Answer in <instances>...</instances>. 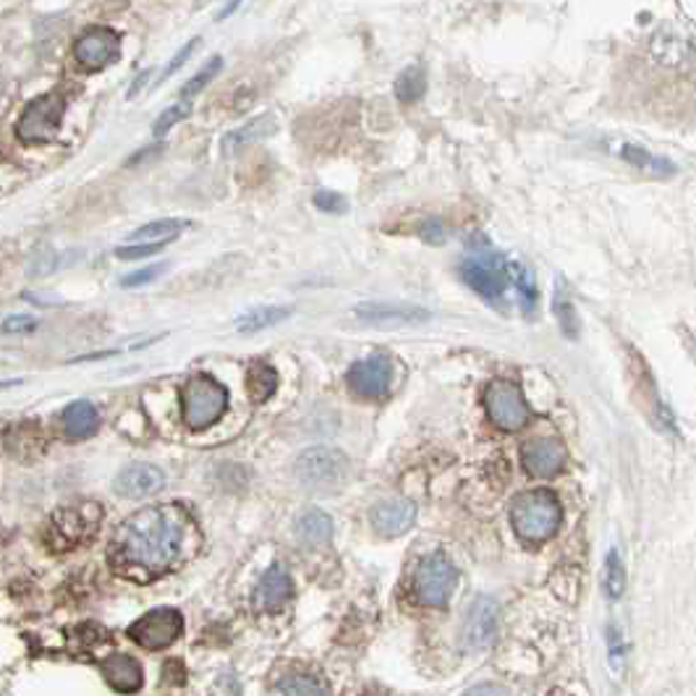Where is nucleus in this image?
Returning <instances> with one entry per match:
<instances>
[{
    "mask_svg": "<svg viewBox=\"0 0 696 696\" xmlns=\"http://www.w3.org/2000/svg\"><path fill=\"white\" fill-rule=\"evenodd\" d=\"M61 425L63 435H66L68 440L79 442L93 438L97 432V427H100V414H97V409L89 400H74V404H68L66 409H63Z\"/></svg>",
    "mask_w": 696,
    "mask_h": 696,
    "instance_id": "nucleus-21",
    "label": "nucleus"
},
{
    "mask_svg": "<svg viewBox=\"0 0 696 696\" xmlns=\"http://www.w3.org/2000/svg\"><path fill=\"white\" fill-rule=\"evenodd\" d=\"M293 474L309 490H335L346 482L349 459L339 448L314 446L299 456Z\"/></svg>",
    "mask_w": 696,
    "mask_h": 696,
    "instance_id": "nucleus-4",
    "label": "nucleus"
},
{
    "mask_svg": "<svg viewBox=\"0 0 696 696\" xmlns=\"http://www.w3.org/2000/svg\"><path fill=\"white\" fill-rule=\"evenodd\" d=\"M623 587H625V571L621 564V555L613 550L608 555V560H604V589H608V595L615 600V597L623 595Z\"/></svg>",
    "mask_w": 696,
    "mask_h": 696,
    "instance_id": "nucleus-32",
    "label": "nucleus"
},
{
    "mask_svg": "<svg viewBox=\"0 0 696 696\" xmlns=\"http://www.w3.org/2000/svg\"><path fill=\"white\" fill-rule=\"evenodd\" d=\"M288 318H291V307H257V309H249V312H244L242 318L236 320V328L242 330V333L251 335V333H259V330L276 328L278 322H283Z\"/></svg>",
    "mask_w": 696,
    "mask_h": 696,
    "instance_id": "nucleus-24",
    "label": "nucleus"
},
{
    "mask_svg": "<svg viewBox=\"0 0 696 696\" xmlns=\"http://www.w3.org/2000/svg\"><path fill=\"white\" fill-rule=\"evenodd\" d=\"M291 595H293L291 574H288L283 566H272V568H267L265 576L257 583L255 604L259 610H267V613H276V610H280L288 600H291Z\"/></svg>",
    "mask_w": 696,
    "mask_h": 696,
    "instance_id": "nucleus-19",
    "label": "nucleus"
},
{
    "mask_svg": "<svg viewBox=\"0 0 696 696\" xmlns=\"http://www.w3.org/2000/svg\"><path fill=\"white\" fill-rule=\"evenodd\" d=\"M189 114H192V103H175V105H171V108L163 110L158 121H154L152 133H154V137H165V133L171 131L175 124L184 121Z\"/></svg>",
    "mask_w": 696,
    "mask_h": 696,
    "instance_id": "nucleus-33",
    "label": "nucleus"
},
{
    "mask_svg": "<svg viewBox=\"0 0 696 696\" xmlns=\"http://www.w3.org/2000/svg\"><path fill=\"white\" fill-rule=\"evenodd\" d=\"M297 537L309 547H322L333 539V518L325 511L309 508L299 516Z\"/></svg>",
    "mask_w": 696,
    "mask_h": 696,
    "instance_id": "nucleus-23",
    "label": "nucleus"
},
{
    "mask_svg": "<svg viewBox=\"0 0 696 696\" xmlns=\"http://www.w3.org/2000/svg\"><path fill=\"white\" fill-rule=\"evenodd\" d=\"M568 461L566 446L558 438H537L524 442L522 448V463L526 474L537 477V480H550L560 474Z\"/></svg>",
    "mask_w": 696,
    "mask_h": 696,
    "instance_id": "nucleus-14",
    "label": "nucleus"
},
{
    "mask_svg": "<svg viewBox=\"0 0 696 696\" xmlns=\"http://www.w3.org/2000/svg\"><path fill=\"white\" fill-rule=\"evenodd\" d=\"M560 511L558 497L550 490H529L522 492L511 505V524L524 543H545L558 532Z\"/></svg>",
    "mask_w": 696,
    "mask_h": 696,
    "instance_id": "nucleus-2",
    "label": "nucleus"
},
{
    "mask_svg": "<svg viewBox=\"0 0 696 696\" xmlns=\"http://www.w3.org/2000/svg\"><path fill=\"white\" fill-rule=\"evenodd\" d=\"M165 244H124L116 249L118 259H142V257H152L163 249Z\"/></svg>",
    "mask_w": 696,
    "mask_h": 696,
    "instance_id": "nucleus-35",
    "label": "nucleus"
},
{
    "mask_svg": "<svg viewBox=\"0 0 696 696\" xmlns=\"http://www.w3.org/2000/svg\"><path fill=\"white\" fill-rule=\"evenodd\" d=\"M196 45H200V38L189 40V42H186V45H184V47H181V51L173 55V61H171V63H168V66H165V72H163V76H160V82H165V79H168V76H173L175 72H179V68H181V66H184V63H186V58H189V55H192V53L196 51ZM160 82H158V84H160Z\"/></svg>",
    "mask_w": 696,
    "mask_h": 696,
    "instance_id": "nucleus-38",
    "label": "nucleus"
},
{
    "mask_svg": "<svg viewBox=\"0 0 696 696\" xmlns=\"http://www.w3.org/2000/svg\"><path fill=\"white\" fill-rule=\"evenodd\" d=\"M228 409L226 385L210 375H192L181 388V417L189 430H207Z\"/></svg>",
    "mask_w": 696,
    "mask_h": 696,
    "instance_id": "nucleus-3",
    "label": "nucleus"
},
{
    "mask_svg": "<svg viewBox=\"0 0 696 696\" xmlns=\"http://www.w3.org/2000/svg\"><path fill=\"white\" fill-rule=\"evenodd\" d=\"M63 114H66V100L58 93H47L34 97V100L21 110L17 121V137L26 144H45L58 133Z\"/></svg>",
    "mask_w": 696,
    "mask_h": 696,
    "instance_id": "nucleus-5",
    "label": "nucleus"
},
{
    "mask_svg": "<svg viewBox=\"0 0 696 696\" xmlns=\"http://www.w3.org/2000/svg\"><path fill=\"white\" fill-rule=\"evenodd\" d=\"M165 270V265H152V267H144L142 272H133V276H126L121 283L126 286V288H133V286H144V283H150V280H154L160 276V272Z\"/></svg>",
    "mask_w": 696,
    "mask_h": 696,
    "instance_id": "nucleus-39",
    "label": "nucleus"
},
{
    "mask_svg": "<svg viewBox=\"0 0 696 696\" xmlns=\"http://www.w3.org/2000/svg\"><path fill=\"white\" fill-rule=\"evenodd\" d=\"M459 571L442 553H432L421 560L417 574H414V592H417L421 604L430 608H442L451 600Z\"/></svg>",
    "mask_w": 696,
    "mask_h": 696,
    "instance_id": "nucleus-8",
    "label": "nucleus"
},
{
    "mask_svg": "<svg viewBox=\"0 0 696 696\" xmlns=\"http://www.w3.org/2000/svg\"><path fill=\"white\" fill-rule=\"evenodd\" d=\"M184 221H158L142 226L129 236V244H171L184 231Z\"/></svg>",
    "mask_w": 696,
    "mask_h": 696,
    "instance_id": "nucleus-28",
    "label": "nucleus"
},
{
    "mask_svg": "<svg viewBox=\"0 0 696 696\" xmlns=\"http://www.w3.org/2000/svg\"><path fill=\"white\" fill-rule=\"evenodd\" d=\"M631 377H634V383H636V393L642 396V406H644L646 417L655 421L657 430L676 435V419H673V414L667 411L663 400H660L655 377H652V372L646 370L644 358L639 356L636 351H631Z\"/></svg>",
    "mask_w": 696,
    "mask_h": 696,
    "instance_id": "nucleus-15",
    "label": "nucleus"
},
{
    "mask_svg": "<svg viewBox=\"0 0 696 696\" xmlns=\"http://www.w3.org/2000/svg\"><path fill=\"white\" fill-rule=\"evenodd\" d=\"M181 631H184V618L179 610L158 608L139 618L137 623H131L129 636L131 642L144 646V650H163L181 636Z\"/></svg>",
    "mask_w": 696,
    "mask_h": 696,
    "instance_id": "nucleus-10",
    "label": "nucleus"
},
{
    "mask_svg": "<svg viewBox=\"0 0 696 696\" xmlns=\"http://www.w3.org/2000/svg\"><path fill=\"white\" fill-rule=\"evenodd\" d=\"M615 147H610L618 158L625 160L629 165L639 168V171L650 173V175H657V179H667V175H673L678 171L676 165L671 163L667 158H660V154H652L650 150H644V147L639 144H631V142H613Z\"/></svg>",
    "mask_w": 696,
    "mask_h": 696,
    "instance_id": "nucleus-22",
    "label": "nucleus"
},
{
    "mask_svg": "<svg viewBox=\"0 0 696 696\" xmlns=\"http://www.w3.org/2000/svg\"><path fill=\"white\" fill-rule=\"evenodd\" d=\"M165 488V474L163 469H158L154 463H129L116 474L114 490L121 497L129 501H142V497L158 495Z\"/></svg>",
    "mask_w": 696,
    "mask_h": 696,
    "instance_id": "nucleus-16",
    "label": "nucleus"
},
{
    "mask_svg": "<svg viewBox=\"0 0 696 696\" xmlns=\"http://www.w3.org/2000/svg\"><path fill=\"white\" fill-rule=\"evenodd\" d=\"M103 676L110 684V688H116V692H121V694L139 692L144 684L142 665L129 655H110L103 663Z\"/></svg>",
    "mask_w": 696,
    "mask_h": 696,
    "instance_id": "nucleus-20",
    "label": "nucleus"
},
{
    "mask_svg": "<svg viewBox=\"0 0 696 696\" xmlns=\"http://www.w3.org/2000/svg\"><path fill=\"white\" fill-rule=\"evenodd\" d=\"M372 529H375L379 537H400L406 534L417 522V505L411 501H404V497H396V501H383L377 503L370 513Z\"/></svg>",
    "mask_w": 696,
    "mask_h": 696,
    "instance_id": "nucleus-17",
    "label": "nucleus"
},
{
    "mask_svg": "<svg viewBox=\"0 0 696 696\" xmlns=\"http://www.w3.org/2000/svg\"><path fill=\"white\" fill-rule=\"evenodd\" d=\"M278 390V372L270 367V364H251L249 375H246V393H249L251 400H267L272 393Z\"/></svg>",
    "mask_w": 696,
    "mask_h": 696,
    "instance_id": "nucleus-26",
    "label": "nucleus"
},
{
    "mask_svg": "<svg viewBox=\"0 0 696 696\" xmlns=\"http://www.w3.org/2000/svg\"><path fill=\"white\" fill-rule=\"evenodd\" d=\"M194 534V518L184 505H147L118 526L108 558L126 579L152 581L171 574L186 558Z\"/></svg>",
    "mask_w": 696,
    "mask_h": 696,
    "instance_id": "nucleus-1",
    "label": "nucleus"
},
{
    "mask_svg": "<svg viewBox=\"0 0 696 696\" xmlns=\"http://www.w3.org/2000/svg\"><path fill=\"white\" fill-rule=\"evenodd\" d=\"M100 508L95 503H82L74 508H63L51 518V529L47 539L55 550H72V547L87 543L95 537L97 526H100Z\"/></svg>",
    "mask_w": 696,
    "mask_h": 696,
    "instance_id": "nucleus-7",
    "label": "nucleus"
},
{
    "mask_svg": "<svg viewBox=\"0 0 696 696\" xmlns=\"http://www.w3.org/2000/svg\"><path fill=\"white\" fill-rule=\"evenodd\" d=\"M461 276L484 299H501L505 291V263L497 255H474L463 259Z\"/></svg>",
    "mask_w": 696,
    "mask_h": 696,
    "instance_id": "nucleus-12",
    "label": "nucleus"
},
{
    "mask_svg": "<svg viewBox=\"0 0 696 696\" xmlns=\"http://www.w3.org/2000/svg\"><path fill=\"white\" fill-rule=\"evenodd\" d=\"M425 93H427V74L419 63L404 68V72L396 76V97L400 103H419L421 97H425Z\"/></svg>",
    "mask_w": 696,
    "mask_h": 696,
    "instance_id": "nucleus-27",
    "label": "nucleus"
},
{
    "mask_svg": "<svg viewBox=\"0 0 696 696\" xmlns=\"http://www.w3.org/2000/svg\"><path fill=\"white\" fill-rule=\"evenodd\" d=\"M221 68H223V58H217V55H215V58H210L207 66L202 68L200 74H194L192 79H189V82L184 84V89H181V103H189L194 95H200L202 89H205L207 84L215 79Z\"/></svg>",
    "mask_w": 696,
    "mask_h": 696,
    "instance_id": "nucleus-31",
    "label": "nucleus"
},
{
    "mask_svg": "<svg viewBox=\"0 0 696 696\" xmlns=\"http://www.w3.org/2000/svg\"><path fill=\"white\" fill-rule=\"evenodd\" d=\"M555 318H558L560 328H564V333L568 335V339H574L576 333H579V320H576V309L568 299L560 297L558 301H555Z\"/></svg>",
    "mask_w": 696,
    "mask_h": 696,
    "instance_id": "nucleus-34",
    "label": "nucleus"
},
{
    "mask_svg": "<svg viewBox=\"0 0 696 696\" xmlns=\"http://www.w3.org/2000/svg\"><path fill=\"white\" fill-rule=\"evenodd\" d=\"M280 696H328V688L314 676H288L280 684Z\"/></svg>",
    "mask_w": 696,
    "mask_h": 696,
    "instance_id": "nucleus-30",
    "label": "nucleus"
},
{
    "mask_svg": "<svg viewBox=\"0 0 696 696\" xmlns=\"http://www.w3.org/2000/svg\"><path fill=\"white\" fill-rule=\"evenodd\" d=\"M356 318L370 322V325H419L432 318L427 309L411 307V304H383V301H367L358 304Z\"/></svg>",
    "mask_w": 696,
    "mask_h": 696,
    "instance_id": "nucleus-18",
    "label": "nucleus"
},
{
    "mask_svg": "<svg viewBox=\"0 0 696 696\" xmlns=\"http://www.w3.org/2000/svg\"><path fill=\"white\" fill-rule=\"evenodd\" d=\"M390 372L393 364L385 354H375L356 362L349 370V388L356 393L358 398L367 400H383L390 393Z\"/></svg>",
    "mask_w": 696,
    "mask_h": 696,
    "instance_id": "nucleus-11",
    "label": "nucleus"
},
{
    "mask_svg": "<svg viewBox=\"0 0 696 696\" xmlns=\"http://www.w3.org/2000/svg\"><path fill=\"white\" fill-rule=\"evenodd\" d=\"M484 409H488L492 425L501 427L505 432L524 430L532 417L522 388L508 383V379H492L488 388H484Z\"/></svg>",
    "mask_w": 696,
    "mask_h": 696,
    "instance_id": "nucleus-6",
    "label": "nucleus"
},
{
    "mask_svg": "<svg viewBox=\"0 0 696 696\" xmlns=\"http://www.w3.org/2000/svg\"><path fill=\"white\" fill-rule=\"evenodd\" d=\"M121 55V38L110 26H89L74 42V58L84 72H103Z\"/></svg>",
    "mask_w": 696,
    "mask_h": 696,
    "instance_id": "nucleus-9",
    "label": "nucleus"
},
{
    "mask_svg": "<svg viewBox=\"0 0 696 696\" xmlns=\"http://www.w3.org/2000/svg\"><path fill=\"white\" fill-rule=\"evenodd\" d=\"M0 330H3L6 335L34 333V330H38V320H34L32 314H13V318L3 320V325H0Z\"/></svg>",
    "mask_w": 696,
    "mask_h": 696,
    "instance_id": "nucleus-36",
    "label": "nucleus"
},
{
    "mask_svg": "<svg viewBox=\"0 0 696 696\" xmlns=\"http://www.w3.org/2000/svg\"><path fill=\"white\" fill-rule=\"evenodd\" d=\"M314 205H318L322 213H346L349 210L346 200L335 192H318L314 194Z\"/></svg>",
    "mask_w": 696,
    "mask_h": 696,
    "instance_id": "nucleus-37",
    "label": "nucleus"
},
{
    "mask_svg": "<svg viewBox=\"0 0 696 696\" xmlns=\"http://www.w3.org/2000/svg\"><path fill=\"white\" fill-rule=\"evenodd\" d=\"M272 131H276V118H272V116L255 118V121L244 124L242 129L231 131L228 137L223 139V150H226V152H236V150H242V147H246V144L259 142V139L270 137Z\"/></svg>",
    "mask_w": 696,
    "mask_h": 696,
    "instance_id": "nucleus-25",
    "label": "nucleus"
},
{
    "mask_svg": "<svg viewBox=\"0 0 696 696\" xmlns=\"http://www.w3.org/2000/svg\"><path fill=\"white\" fill-rule=\"evenodd\" d=\"M497 625H501V610L492 597L482 595L469 604L467 621H463V642L471 650H484L495 642Z\"/></svg>",
    "mask_w": 696,
    "mask_h": 696,
    "instance_id": "nucleus-13",
    "label": "nucleus"
},
{
    "mask_svg": "<svg viewBox=\"0 0 696 696\" xmlns=\"http://www.w3.org/2000/svg\"><path fill=\"white\" fill-rule=\"evenodd\" d=\"M463 696H508V692H505L503 686H495V684H480L474 688H469Z\"/></svg>",
    "mask_w": 696,
    "mask_h": 696,
    "instance_id": "nucleus-40",
    "label": "nucleus"
},
{
    "mask_svg": "<svg viewBox=\"0 0 696 696\" xmlns=\"http://www.w3.org/2000/svg\"><path fill=\"white\" fill-rule=\"evenodd\" d=\"M505 278L513 280V286L518 288V299H522L524 309L532 312V309L537 307V283H534L532 272L518 263H505Z\"/></svg>",
    "mask_w": 696,
    "mask_h": 696,
    "instance_id": "nucleus-29",
    "label": "nucleus"
}]
</instances>
